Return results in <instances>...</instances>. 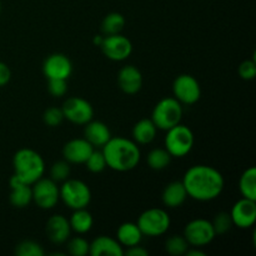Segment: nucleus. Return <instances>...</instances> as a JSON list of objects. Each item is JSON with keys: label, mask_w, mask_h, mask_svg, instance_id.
Listing matches in <instances>:
<instances>
[{"label": "nucleus", "mask_w": 256, "mask_h": 256, "mask_svg": "<svg viewBox=\"0 0 256 256\" xmlns=\"http://www.w3.org/2000/svg\"><path fill=\"white\" fill-rule=\"evenodd\" d=\"M182 184L188 198L196 202H212L220 196L225 186L222 172L209 165H194L186 170Z\"/></svg>", "instance_id": "1"}, {"label": "nucleus", "mask_w": 256, "mask_h": 256, "mask_svg": "<svg viewBox=\"0 0 256 256\" xmlns=\"http://www.w3.org/2000/svg\"><path fill=\"white\" fill-rule=\"evenodd\" d=\"M102 154L106 166L119 172L135 169L142 158L136 142L122 136H112V139L102 146Z\"/></svg>", "instance_id": "2"}, {"label": "nucleus", "mask_w": 256, "mask_h": 256, "mask_svg": "<svg viewBox=\"0 0 256 256\" xmlns=\"http://www.w3.org/2000/svg\"><path fill=\"white\" fill-rule=\"evenodd\" d=\"M14 174L22 182L32 185L44 176L45 162L42 155L32 149H20L12 158Z\"/></svg>", "instance_id": "3"}, {"label": "nucleus", "mask_w": 256, "mask_h": 256, "mask_svg": "<svg viewBox=\"0 0 256 256\" xmlns=\"http://www.w3.org/2000/svg\"><path fill=\"white\" fill-rule=\"evenodd\" d=\"M182 118V102L175 98H164L152 109V118L155 126L160 130H169L170 128L180 124Z\"/></svg>", "instance_id": "4"}, {"label": "nucleus", "mask_w": 256, "mask_h": 256, "mask_svg": "<svg viewBox=\"0 0 256 256\" xmlns=\"http://www.w3.org/2000/svg\"><path fill=\"white\" fill-rule=\"evenodd\" d=\"M165 149L172 158H184L192 152L194 146V132L189 126L178 124L166 130Z\"/></svg>", "instance_id": "5"}, {"label": "nucleus", "mask_w": 256, "mask_h": 256, "mask_svg": "<svg viewBox=\"0 0 256 256\" xmlns=\"http://www.w3.org/2000/svg\"><path fill=\"white\" fill-rule=\"evenodd\" d=\"M60 199L72 210L84 209L92 202V190L82 180L66 179L59 188Z\"/></svg>", "instance_id": "6"}, {"label": "nucleus", "mask_w": 256, "mask_h": 256, "mask_svg": "<svg viewBox=\"0 0 256 256\" xmlns=\"http://www.w3.org/2000/svg\"><path fill=\"white\" fill-rule=\"evenodd\" d=\"M138 226L142 235L150 238L162 236L169 230L172 220L165 210L159 208H152L142 212L138 219Z\"/></svg>", "instance_id": "7"}, {"label": "nucleus", "mask_w": 256, "mask_h": 256, "mask_svg": "<svg viewBox=\"0 0 256 256\" xmlns=\"http://www.w3.org/2000/svg\"><path fill=\"white\" fill-rule=\"evenodd\" d=\"M32 202L42 210H50L56 206L60 200L59 186L56 182L46 178H40L32 185Z\"/></svg>", "instance_id": "8"}, {"label": "nucleus", "mask_w": 256, "mask_h": 256, "mask_svg": "<svg viewBox=\"0 0 256 256\" xmlns=\"http://www.w3.org/2000/svg\"><path fill=\"white\" fill-rule=\"evenodd\" d=\"M216 234L214 232L212 222L206 219H194L184 229V238L189 245L195 248H202L209 245L215 239Z\"/></svg>", "instance_id": "9"}, {"label": "nucleus", "mask_w": 256, "mask_h": 256, "mask_svg": "<svg viewBox=\"0 0 256 256\" xmlns=\"http://www.w3.org/2000/svg\"><path fill=\"white\" fill-rule=\"evenodd\" d=\"M62 110L64 119L76 125H85L94 118L92 105L80 96H72L65 100Z\"/></svg>", "instance_id": "10"}, {"label": "nucleus", "mask_w": 256, "mask_h": 256, "mask_svg": "<svg viewBox=\"0 0 256 256\" xmlns=\"http://www.w3.org/2000/svg\"><path fill=\"white\" fill-rule=\"evenodd\" d=\"M174 98L185 105H192L199 102L202 96V88L199 82L190 74H182L172 84Z\"/></svg>", "instance_id": "11"}, {"label": "nucleus", "mask_w": 256, "mask_h": 256, "mask_svg": "<svg viewBox=\"0 0 256 256\" xmlns=\"http://www.w3.org/2000/svg\"><path fill=\"white\" fill-rule=\"evenodd\" d=\"M100 49L108 59L112 62H124L132 55V44L122 34L105 35Z\"/></svg>", "instance_id": "12"}, {"label": "nucleus", "mask_w": 256, "mask_h": 256, "mask_svg": "<svg viewBox=\"0 0 256 256\" xmlns=\"http://www.w3.org/2000/svg\"><path fill=\"white\" fill-rule=\"evenodd\" d=\"M42 72L46 79H65L72 75V64L69 58L60 52L49 55L42 62Z\"/></svg>", "instance_id": "13"}, {"label": "nucleus", "mask_w": 256, "mask_h": 256, "mask_svg": "<svg viewBox=\"0 0 256 256\" xmlns=\"http://www.w3.org/2000/svg\"><path fill=\"white\" fill-rule=\"evenodd\" d=\"M232 224L240 229H249L256 222V200L242 198L236 202L230 212Z\"/></svg>", "instance_id": "14"}, {"label": "nucleus", "mask_w": 256, "mask_h": 256, "mask_svg": "<svg viewBox=\"0 0 256 256\" xmlns=\"http://www.w3.org/2000/svg\"><path fill=\"white\" fill-rule=\"evenodd\" d=\"M95 148L86 139H72L62 148V156L69 164H85Z\"/></svg>", "instance_id": "15"}, {"label": "nucleus", "mask_w": 256, "mask_h": 256, "mask_svg": "<svg viewBox=\"0 0 256 256\" xmlns=\"http://www.w3.org/2000/svg\"><path fill=\"white\" fill-rule=\"evenodd\" d=\"M118 84L122 92L134 95L140 92L142 86V75L134 65H125L120 69L118 75Z\"/></svg>", "instance_id": "16"}, {"label": "nucleus", "mask_w": 256, "mask_h": 256, "mask_svg": "<svg viewBox=\"0 0 256 256\" xmlns=\"http://www.w3.org/2000/svg\"><path fill=\"white\" fill-rule=\"evenodd\" d=\"M46 234L48 238L54 244H64L68 242L72 234V228H70L69 219L64 216V215H52L49 218L46 222Z\"/></svg>", "instance_id": "17"}, {"label": "nucleus", "mask_w": 256, "mask_h": 256, "mask_svg": "<svg viewBox=\"0 0 256 256\" xmlns=\"http://www.w3.org/2000/svg\"><path fill=\"white\" fill-rule=\"evenodd\" d=\"M10 202L12 206L18 209L26 208L32 202V185L22 182L16 175L10 178Z\"/></svg>", "instance_id": "18"}, {"label": "nucleus", "mask_w": 256, "mask_h": 256, "mask_svg": "<svg viewBox=\"0 0 256 256\" xmlns=\"http://www.w3.org/2000/svg\"><path fill=\"white\" fill-rule=\"evenodd\" d=\"M84 138L94 148H102L112 139V132L105 122L99 120H90L85 124Z\"/></svg>", "instance_id": "19"}, {"label": "nucleus", "mask_w": 256, "mask_h": 256, "mask_svg": "<svg viewBox=\"0 0 256 256\" xmlns=\"http://www.w3.org/2000/svg\"><path fill=\"white\" fill-rule=\"evenodd\" d=\"M89 254L92 256H122L124 249L116 239L100 235L90 242Z\"/></svg>", "instance_id": "20"}, {"label": "nucleus", "mask_w": 256, "mask_h": 256, "mask_svg": "<svg viewBox=\"0 0 256 256\" xmlns=\"http://www.w3.org/2000/svg\"><path fill=\"white\" fill-rule=\"evenodd\" d=\"M188 194L182 182H170L169 185H166L162 195V204L168 208H172V209L182 206Z\"/></svg>", "instance_id": "21"}, {"label": "nucleus", "mask_w": 256, "mask_h": 256, "mask_svg": "<svg viewBox=\"0 0 256 256\" xmlns=\"http://www.w3.org/2000/svg\"><path fill=\"white\" fill-rule=\"evenodd\" d=\"M142 232L135 222H124L118 228L116 240L122 246H134L139 245L142 240Z\"/></svg>", "instance_id": "22"}, {"label": "nucleus", "mask_w": 256, "mask_h": 256, "mask_svg": "<svg viewBox=\"0 0 256 256\" xmlns=\"http://www.w3.org/2000/svg\"><path fill=\"white\" fill-rule=\"evenodd\" d=\"M158 128L155 126L152 119H142L132 128V140L136 144L146 145L150 144L156 136Z\"/></svg>", "instance_id": "23"}, {"label": "nucleus", "mask_w": 256, "mask_h": 256, "mask_svg": "<svg viewBox=\"0 0 256 256\" xmlns=\"http://www.w3.org/2000/svg\"><path fill=\"white\" fill-rule=\"evenodd\" d=\"M69 222L72 232L82 235L86 234L92 230V225H94V219H92V215L86 210V208H84V209L74 210Z\"/></svg>", "instance_id": "24"}, {"label": "nucleus", "mask_w": 256, "mask_h": 256, "mask_svg": "<svg viewBox=\"0 0 256 256\" xmlns=\"http://www.w3.org/2000/svg\"><path fill=\"white\" fill-rule=\"evenodd\" d=\"M239 189L242 198L250 200H256V169L255 166H250L245 170L240 176Z\"/></svg>", "instance_id": "25"}, {"label": "nucleus", "mask_w": 256, "mask_h": 256, "mask_svg": "<svg viewBox=\"0 0 256 256\" xmlns=\"http://www.w3.org/2000/svg\"><path fill=\"white\" fill-rule=\"evenodd\" d=\"M172 156L166 149L156 148L148 154V165L150 166V169L160 172V170H164L165 168L169 166L170 162H172Z\"/></svg>", "instance_id": "26"}, {"label": "nucleus", "mask_w": 256, "mask_h": 256, "mask_svg": "<svg viewBox=\"0 0 256 256\" xmlns=\"http://www.w3.org/2000/svg\"><path fill=\"white\" fill-rule=\"evenodd\" d=\"M125 18L124 15L120 12H110L106 16L102 19V30L104 35H112V34H120L122 30L125 26Z\"/></svg>", "instance_id": "27"}, {"label": "nucleus", "mask_w": 256, "mask_h": 256, "mask_svg": "<svg viewBox=\"0 0 256 256\" xmlns=\"http://www.w3.org/2000/svg\"><path fill=\"white\" fill-rule=\"evenodd\" d=\"M190 248L184 235H172L165 242V250L172 256H182Z\"/></svg>", "instance_id": "28"}, {"label": "nucleus", "mask_w": 256, "mask_h": 256, "mask_svg": "<svg viewBox=\"0 0 256 256\" xmlns=\"http://www.w3.org/2000/svg\"><path fill=\"white\" fill-rule=\"evenodd\" d=\"M212 224V228H214L215 234L216 235L226 234V232H229L230 229L234 226L232 216H230V212H222L218 215H215Z\"/></svg>", "instance_id": "29"}, {"label": "nucleus", "mask_w": 256, "mask_h": 256, "mask_svg": "<svg viewBox=\"0 0 256 256\" xmlns=\"http://www.w3.org/2000/svg\"><path fill=\"white\" fill-rule=\"evenodd\" d=\"M15 254L18 256H42L44 249L39 242H32V240H24L16 246Z\"/></svg>", "instance_id": "30"}, {"label": "nucleus", "mask_w": 256, "mask_h": 256, "mask_svg": "<svg viewBox=\"0 0 256 256\" xmlns=\"http://www.w3.org/2000/svg\"><path fill=\"white\" fill-rule=\"evenodd\" d=\"M90 242L82 236H75L72 239L69 238L68 242V252L72 256H85L89 254Z\"/></svg>", "instance_id": "31"}, {"label": "nucleus", "mask_w": 256, "mask_h": 256, "mask_svg": "<svg viewBox=\"0 0 256 256\" xmlns=\"http://www.w3.org/2000/svg\"><path fill=\"white\" fill-rule=\"evenodd\" d=\"M70 172V165L66 160H62V162H56L52 164V169H50V179H52L54 182H65L66 179H69Z\"/></svg>", "instance_id": "32"}, {"label": "nucleus", "mask_w": 256, "mask_h": 256, "mask_svg": "<svg viewBox=\"0 0 256 256\" xmlns=\"http://www.w3.org/2000/svg\"><path fill=\"white\" fill-rule=\"evenodd\" d=\"M85 165H86L88 170L92 172H102V170L106 168V162H105V158L102 152H99V150H92V154L89 155V158L85 162Z\"/></svg>", "instance_id": "33"}, {"label": "nucleus", "mask_w": 256, "mask_h": 256, "mask_svg": "<svg viewBox=\"0 0 256 256\" xmlns=\"http://www.w3.org/2000/svg\"><path fill=\"white\" fill-rule=\"evenodd\" d=\"M42 120L45 124L50 128H56L64 122V114H62V108L52 106L46 109L42 115Z\"/></svg>", "instance_id": "34"}, {"label": "nucleus", "mask_w": 256, "mask_h": 256, "mask_svg": "<svg viewBox=\"0 0 256 256\" xmlns=\"http://www.w3.org/2000/svg\"><path fill=\"white\" fill-rule=\"evenodd\" d=\"M48 90L55 98H62L68 92V82L65 79H48Z\"/></svg>", "instance_id": "35"}, {"label": "nucleus", "mask_w": 256, "mask_h": 256, "mask_svg": "<svg viewBox=\"0 0 256 256\" xmlns=\"http://www.w3.org/2000/svg\"><path fill=\"white\" fill-rule=\"evenodd\" d=\"M239 75L244 80H252L256 76L255 60H245L239 66Z\"/></svg>", "instance_id": "36"}, {"label": "nucleus", "mask_w": 256, "mask_h": 256, "mask_svg": "<svg viewBox=\"0 0 256 256\" xmlns=\"http://www.w3.org/2000/svg\"><path fill=\"white\" fill-rule=\"evenodd\" d=\"M12 79V72L5 62H0V88L5 86Z\"/></svg>", "instance_id": "37"}, {"label": "nucleus", "mask_w": 256, "mask_h": 256, "mask_svg": "<svg viewBox=\"0 0 256 256\" xmlns=\"http://www.w3.org/2000/svg\"><path fill=\"white\" fill-rule=\"evenodd\" d=\"M124 255L128 256H148L149 252L146 249H144L142 246L139 245H134V246L126 248V250H124Z\"/></svg>", "instance_id": "38"}, {"label": "nucleus", "mask_w": 256, "mask_h": 256, "mask_svg": "<svg viewBox=\"0 0 256 256\" xmlns=\"http://www.w3.org/2000/svg\"><path fill=\"white\" fill-rule=\"evenodd\" d=\"M194 249H188V252H185V255L186 256H206L204 252H200V250H198L196 248L192 246Z\"/></svg>", "instance_id": "39"}, {"label": "nucleus", "mask_w": 256, "mask_h": 256, "mask_svg": "<svg viewBox=\"0 0 256 256\" xmlns=\"http://www.w3.org/2000/svg\"><path fill=\"white\" fill-rule=\"evenodd\" d=\"M102 40H104V35H96V36H94V40H92V42H94L96 46H100L102 42Z\"/></svg>", "instance_id": "40"}, {"label": "nucleus", "mask_w": 256, "mask_h": 256, "mask_svg": "<svg viewBox=\"0 0 256 256\" xmlns=\"http://www.w3.org/2000/svg\"><path fill=\"white\" fill-rule=\"evenodd\" d=\"M0 12H2V2H0Z\"/></svg>", "instance_id": "41"}]
</instances>
